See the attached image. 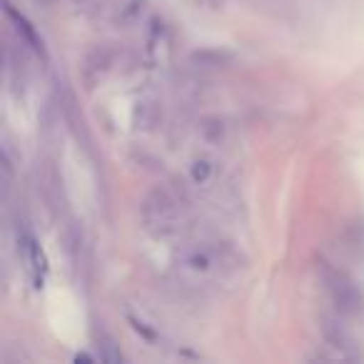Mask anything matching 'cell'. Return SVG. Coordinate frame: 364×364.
<instances>
[{"label": "cell", "mask_w": 364, "mask_h": 364, "mask_svg": "<svg viewBox=\"0 0 364 364\" xmlns=\"http://www.w3.org/2000/svg\"><path fill=\"white\" fill-rule=\"evenodd\" d=\"M322 279H324V287H327L329 294H332L334 304L339 307V312H344V314H359V312H362V309H364V297H362V292L357 289V284H354L347 274L324 264V267H322Z\"/></svg>", "instance_id": "cell-1"}, {"label": "cell", "mask_w": 364, "mask_h": 364, "mask_svg": "<svg viewBox=\"0 0 364 364\" xmlns=\"http://www.w3.org/2000/svg\"><path fill=\"white\" fill-rule=\"evenodd\" d=\"M142 220L147 228H160V232L172 230L177 220V208L175 200L165 193V190H152L142 203Z\"/></svg>", "instance_id": "cell-2"}]
</instances>
